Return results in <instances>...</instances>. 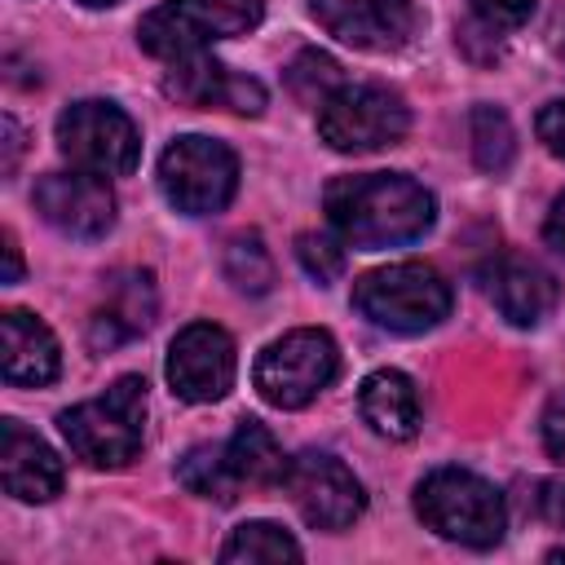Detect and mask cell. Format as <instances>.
Instances as JSON below:
<instances>
[{"mask_svg":"<svg viewBox=\"0 0 565 565\" xmlns=\"http://www.w3.org/2000/svg\"><path fill=\"white\" fill-rule=\"evenodd\" d=\"M0 344H4V380L9 384L40 388V384H53L57 380V371H62L57 340L26 309H4V318H0Z\"/></svg>","mask_w":565,"mask_h":565,"instance_id":"cell-18","label":"cell"},{"mask_svg":"<svg viewBox=\"0 0 565 565\" xmlns=\"http://www.w3.org/2000/svg\"><path fill=\"white\" fill-rule=\"evenodd\" d=\"M79 4H88V9H106V4H119V0H79Z\"/></svg>","mask_w":565,"mask_h":565,"instance_id":"cell-34","label":"cell"},{"mask_svg":"<svg viewBox=\"0 0 565 565\" xmlns=\"http://www.w3.org/2000/svg\"><path fill=\"white\" fill-rule=\"evenodd\" d=\"M18 278H22V252H18L13 230H4V282H18Z\"/></svg>","mask_w":565,"mask_h":565,"instance_id":"cell-33","label":"cell"},{"mask_svg":"<svg viewBox=\"0 0 565 565\" xmlns=\"http://www.w3.org/2000/svg\"><path fill=\"white\" fill-rule=\"evenodd\" d=\"M340 84H344V79H340L335 57H327V53H318V49L296 53V62L287 66V88H291V97L305 102V106H322Z\"/></svg>","mask_w":565,"mask_h":565,"instance_id":"cell-25","label":"cell"},{"mask_svg":"<svg viewBox=\"0 0 565 565\" xmlns=\"http://www.w3.org/2000/svg\"><path fill=\"white\" fill-rule=\"evenodd\" d=\"M534 128H539V141H543L556 159H565V97H552V102L539 110Z\"/></svg>","mask_w":565,"mask_h":565,"instance_id":"cell-29","label":"cell"},{"mask_svg":"<svg viewBox=\"0 0 565 565\" xmlns=\"http://www.w3.org/2000/svg\"><path fill=\"white\" fill-rule=\"evenodd\" d=\"M327 221L340 234V243L380 252V247H402L428 234L437 203L433 194L411 181L406 172H358V177H335L322 194Z\"/></svg>","mask_w":565,"mask_h":565,"instance_id":"cell-1","label":"cell"},{"mask_svg":"<svg viewBox=\"0 0 565 565\" xmlns=\"http://www.w3.org/2000/svg\"><path fill=\"white\" fill-rule=\"evenodd\" d=\"M177 477H181V486H185L190 494L216 499V503H234L238 490H243V486L234 481L230 463H225V446H194V450L177 463Z\"/></svg>","mask_w":565,"mask_h":565,"instance_id":"cell-22","label":"cell"},{"mask_svg":"<svg viewBox=\"0 0 565 565\" xmlns=\"http://www.w3.org/2000/svg\"><path fill=\"white\" fill-rule=\"evenodd\" d=\"M543 238H547L552 252L565 256V190L552 199V212H547V221H543Z\"/></svg>","mask_w":565,"mask_h":565,"instance_id":"cell-30","label":"cell"},{"mask_svg":"<svg viewBox=\"0 0 565 565\" xmlns=\"http://www.w3.org/2000/svg\"><path fill=\"white\" fill-rule=\"evenodd\" d=\"M260 18H265V0H163L141 18L137 44L150 57L181 62L212 49L216 40L256 31Z\"/></svg>","mask_w":565,"mask_h":565,"instance_id":"cell-5","label":"cell"},{"mask_svg":"<svg viewBox=\"0 0 565 565\" xmlns=\"http://www.w3.org/2000/svg\"><path fill=\"white\" fill-rule=\"evenodd\" d=\"M415 512L433 534L463 547H494L508 530L503 494L468 468H433L415 486Z\"/></svg>","mask_w":565,"mask_h":565,"instance_id":"cell-4","label":"cell"},{"mask_svg":"<svg viewBox=\"0 0 565 565\" xmlns=\"http://www.w3.org/2000/svg\"><path fill=\"white\" fill-rule=\"evenodd\" d=\"M225 278L238 287V291H247V296H265L269 287H274V256L265 252V243H260V234L256 230H247V234H234L230 243H225Z\"/></svg>","mask_w":565,"mask_h":565,"instance_id":"cell-24","label":"cell"},{"mask_svg":"<svg viewBox=\"0 0 565 565\" xmlns=\"http://www.w3.org/2000/svg\"><path fill=\"white\" fill-rule=\"evenodd\" d=\"M57 428L75 459L88 468H124L146 441V380L119 375L102 397H88L57 415Z\"/></svg>","mask_w":565,"mask_h":565,"instance_id":"cell-2","label":"cell"},{"mask_svg":"<svg viewBox=\"0 0 565 565\" xmlns=\"http://www.w3.org/2000/svg\"><path fill=\"white\" fill-rule=\"evenodd\" d=\"M0 132H4V177H9L18 168V154H22V128H18L13 115H4L0 119Z\"/></svg>","mask_w":565,"mask_h":565,"instance_id":"cell-31","label":"cell"},{"mask_svg":"<svg viewBox=\"0 0 565 565\" xmlns=\"http://www.w3.org/2000/svg\"><path fill=\"white\" fill-rule=\"evenodd\" d=\"M411 128L402 93L384 84H340L318 106V137L340 154H371L397 146Z\"/></svg>","mask_w":565,"mask_h":565,"instance_id":"cell-7","label":"cell"},{"mask_svg":"<svg viewBox=\"0 0 565 565\" xmlns=\"http://www.w3.org/2000/svg\"><path fill=\"white\" fill-rule=\"evenodd\" d=\"M358 411L388 441H411L419 433V393L406 371H371L358 388Z\"/></svg>","mask_w":565,"mask_h":565,"instance_id":"cell-19","label":"cell"},{"mask_svg":"<svg viewBox=\"0 0 565 565\" xmlns=\"http://www.w3.org/2000/svg\"><path fill=\"white\" fill-rule=\"evenodd\" d=\"M35 212L66 238H102L115 225V194L97 172H44L35 181Z\"/></svg>","mask_w":565,"mask_h":565,"instance_id":"cell-13","label":"cell"},{"mask_svg":"<svg viewBox=\"0 0 565 565\" xmlns=\"http://www.w3.org/2000/svg\"><path fill=\"white\" fill-rule=\"evenodd\" d=\"M163 93L194 110H234V115H260L265 110V84L252 75H238L203 53L181 57L163 75Z\"/></svg>","mask_w":565,"mask_h":565,"instance_id":"cell-14","label":"cell"},{"mask_svg":"<svg viewBox=\"0 0 565 565\" xmlns=\"http://www.w3.org/2000/svg\"><path fill=\"white\" fill-rule=\"evenodd\" d=\"M282 490L291 494L296 512L313 525V530H349L362 508H366V494H362V481L353 477V468L327 450H305L287 463V477H282Z\"/></svg>","mask_w":565,"mask_h":565,"instance_id":"cell-10","label":"cell"},{"mask_svg":"<svg viewBox=\"0 0 565 565\" xmlns=\"http://www.w3.org/2000/svg\"><path fill=\"white\" fill-rule=\"evenodd\" d=\"M486 291H490L494 309H499L512 327H539V322L556 309V300H561L556 278H552L543 265H534V260H525V256H512V252H503V256L490 260V269H486Z\"/></svg>","mask_w":565,"mask_h":565,"instance_id":"cell-15","label":"cell"},{"mask_svg":"<svg viewBox=\"0 0 565 565\" xmlns=\"http://www.w3.org/2000/svg\"><path fill=\"white\" fill-rule=\"evenodd\" d=\"M309 9L327 35L362 53H397L424 26L415 0H309Z\"/></svg>","mask_w":565,"mask_h":565,"instance_id":"cell-12","label":"cell"},{"mask_svg":"<svg viewBox=\"0 0 565 565\" xmlns=\"http://www.w3.org/2000/svg\"><path fill=\"white\" fill-rule=\"evenodd\" d=\"M57 150L84 172L128 177L141 159V137L137 124L115 102L84 97L57 115Z\"/></svg>","mask_w":565,"mask_h":565,"instance_id":"cell-8","label":"cell"},{"mask_svg":"<svg viewBox=\"0 0 565 565\" xmlns=\"http://www.w3.org/2000/svg\"><path fill=\"white\" fill-rule=\"evenodd\" d=\"M159 190L177 212L212 216L238 190V159L212 137H177L159 159Z\"/></svg>","mask_w":565,"mask_h":565,"instance_id":"cell-9","label":"cell"},{"mask_svg":"<svg viewBox=\"0 0 565 565\" xmlns=\"http://www.w3.org/2000/svg\"><path fill=\"white\" fill-rule=\"evenodd\" d=\"M300 543L274 525V521H243L225 547H221V561H300Z\"/></svg>","mask_w":565,"mask_h":565,"instance_id":"cell-23","label":"cell"},{"mask_svg":"<svg viewBox=\"0 0 565 565\" xmlns=\"http://www.w3.org/2000/svg\"><path fill=\"white\" fill-rule=\"evenodd\" d=\"M296 260H300V269H305L318 287H327V282H335V278L344 274V247H340L331 234H318V230H305V234L296 238Z\"/></svg>","mask_w":565,"mask_h":565,"instance_id":"cell-26","label":"cell"},{"mask_svg":"<svg viewBox=\"0 0 565 565\" xmlns=\"http://www.w3.org/2000/svg\"><path fill=\"white\" fill-rule=\"evenodd\" d=\"M455 305L450 282L424 265V260H397L384 269H371L353 282V309L397 335H419L433 331Z\"/></svg>","mask_w":565,"mask_h":565,"instance_id":"cell-3","label":"cell"},{"mask_svg":"<svg viewBox=\"0 0 565 565\" xmlns=\"http://www.w3.org/2000/svg\"><path fill=\"white\" fill-rule=\"evenodd\" d=\"M468 137H472V159L481 172H508V163L516 159V132L499 106H472Z\"/></svg>","mask_w":565,"mask_h":565,"instance_id":"cell-21","label":"cell"},{"mask_svg":"<svg viewBox=\"0 0 565 565\" xmlns=\"http://www.w3.org/2000/svg\"><path fill=\"white\" fill-rule=\"evenodd\" d=\"M154 274L150 269H124L106 287V305L88 322L93 349H115L124 340H137L154 322Z\"/></svg>","mask_w":565,"mask_h":565,"instance_id":"cell-17","label":"cell"},{"mask_svg":"<svg viewBox=\"0 0 565 565\" xmlns=\"http://www.w3.org/2000/svg\"><path fill=\"white\" fill-rule=\"evenodd\" d=\"M468 4H472V18L490 31H516L534 13V0H468Z\"/></svg>","mask_w":565,"mask_h":565,"instance_id":"cell-27","label":"cell"},{"mask_svg":"<svg viewBox=\"0 0 565 565\" xmlns=\"http://www.w3.org/2000/svg\"><path fill=\"white\" fill-rule=\"evenodd\" d=\"M539 428H543V450H547L556 463H565V388L547 397Z\"/></svg>","mask_w":565,"mask_h":565,"instance_id":"cell-28","label":"cell"},{"mask_svg":"<svg viewBox=\"0 0 565 565\" xmlns=\"http://www.w3.org/2000/svg\"><path fill=\"white\" fill-rule=\"evenodd\" d=\"M0 481L22 503H49L62 494L66 472H62V459L49 450V441H40L18 419H4L0 424Z\"/></svg>","mask_w":565,"mask_h":565,"instance_id":"cell-16","label":"cell"},{"mask_svg":"<svg viewBox=\"0 0 565 565\" xmlns=\"http://www.w3.org/2000/svg\"><path fill=\"white\" fill-rule=\"evenodd\" d=\"M543 516H547L556 530H565V486H547V494H543Z\"/></svg>","mask_w":565,"mask_h":565,"instance_id":"cell-32","label":"cell"},{"mask_svg":"<svg viewBox=\"0 0 565 565\" xmlns=\"http://www.w3.org/2000/svg\"><path fill=\"white\" fill-rule=\"evenodd\" d=\"M225 463H230L238 486H256L260 490V486H282L291 459L282 455L278 437L260 419H243L234 428V437L225 441Z\"/></svg>","mask_w":565,"mask_h":565,"instance_id":"cell-20","label":"cell"},{"mask_svg":"<svg viewBox=\"0 0 565 565\" xmlns=\"http://www.w3.org/2000/svg\"><path fill=\"white\" fill-rule=\"evenodd\" d=\"M168 384L181 402L207 406L221 402L234 388L238 375V353L225 327L216 322H190L177 331V340L168 344Z\"/></svg>","mask_w":565,"mask_h":565,"instance_id":"cell-11","label":"cell"},{"mask_svg":"<svg viewBox=\"0 0 565 565\" xmlns=\"http://www.w3.org/2000/svg\"><path fill=\"white\" fill-rule=\"evenodd\" d=\"M340 371V349L322 327H296L260 349L252 366L256 393L278 411L309 406Z\"/></svg>","mask_w":565,"mask_h":565,"instance_id":"cell-6","label":"cell"}]
</instances>
